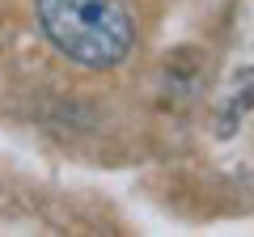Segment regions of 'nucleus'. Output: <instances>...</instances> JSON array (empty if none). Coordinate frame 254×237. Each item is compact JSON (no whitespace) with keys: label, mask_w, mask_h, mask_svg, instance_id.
Returning a JSON list of instances; mask_svg holds the SVG:
<instances>
[{"label":"nucleus","mask_w":254,"mask_h":237,"mask_svg":"<svg viewBox=\"0 0 254 237\" xmlns=\"http://www.w3.org/2000/svg\"><path fill=\"white\" fill-rule=\"evenodd\" d=\"M38 21L55 51L85 68L123 64L136 43V26L119 0H38Z\"/></svg>","instance_id":"nucleus-1"}]
</instances>
